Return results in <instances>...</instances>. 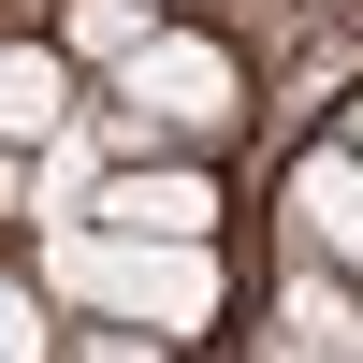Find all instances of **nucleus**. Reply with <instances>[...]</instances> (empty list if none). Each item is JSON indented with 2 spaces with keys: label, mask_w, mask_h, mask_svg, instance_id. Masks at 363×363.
Returning <instances> with one entry per match:
<instances>
[{
  "label": "nucleus",
  "mask_w": 363,
  "mask_h": 363,
  "mask_svg": "<svg viewBox=\"0 0 363 363\" xmlns=\"http://www.w3.org/2000/svg\"><path fill=\"white\" fill-rule=\"evenodd\" d=\"M58 116H73V44H0V131L58 145Z\"/></svg>",
  "instance_id": "5"
},
{
  "label": "nucleus",
  "mask_w": 363,
  "mask_h": 363,
  "mask_svg": "<svg viewBox=\"0 0 363 363\" xmlns=\"http://www.w3.org/2000/svg\"><path fill=\"white\" fill-rule=\"evenodd\" d=\"M102 233H218V174L174 160V145H131V160L102 174V203H87Z\"/></svg>",
  "instance_id": "3"
},
{
  "label": "nucleus",
  "mask_w": 363,
  "mask_h": 363,
  "mask_svg": "<svg viewBox=\"0 0 363 363\" xmlns=\"http://www.w3.org/2000/svg\"><path fill=\"white\" fill-rule=\"evenodd\" d=\"M116 102L145 116V145H218L233 116H247V73H233V44H203V29H145V58L116 73Z\"/></svg>",
  "instance_id": "2"
},
{
  "label": "nucleus",
  "mask_w": 363,
  "mask_h": 363,
  "mask_svg": "<svg viewBox=\"0 0 363 363\" xmlns=\"http://www.w3.org/2000/svg\"><path fill=\"white\" fill-rule=\"evenodd\" d=\"M29 160H44V145H15V131H0V218H29Z\"/></svg>",
  "instance_id": "9"
},
{
  "label": "nucleus",
  "mask_w": 363,
  "mask_h": 363,
  "mask_svg": "<svg viewBox=\"0 0 363 363\" xmlns=\"http://www.w3.org/2000/svg\"><path fill=\"white\" fill-rule=\"evenodd\" d=\"M291 233L363 277V145H306V160H291Z\"/></svg>",
  "instance_id": "4"
},
{
  "label": "nucleus",
  "mask_w": 363,
  "mask_h": 363,
  "mask_svg": "<svg viewBox=\"0 0 363 363\" xmlns=\"http://www.w3.org/2000/svg\"><path fill=\"white\" fill-rule=\"evenodd\" d=\"M335 145H363V87H349V116H335Z\"/></svg>",
  "instance_id": "10"
},
{
  "label": "nucleus",
  "mask_w": 363,
  "mask_h": 363,
  "mask_svg": "<svg viewBox=\"0 0 363 363\" xmlns=\"http://www.w3.org/2000/svg\"><path fill=\"white\" fill-rule=\"evenodd\" d=\"M58 349V306H44V277H0V363H44Z\"/></svg>",
  "instance_id": "8"
},
{
  "label": "nucleus",
  "mask_w": 363,
  "mask_h": 363,
  "mask_svg": "<svg viewBox=\"0 0 363 363\" xmlns=\"http://www.w3.org/2000/svg\"><path fill=\"white\" fill-rule=\"evenodd\" d=\"M58 277L87 291V306H116V320H145V335H203L218 320V233H102L87 218L73 247H58Z\"/></svg>",
  "instance_id": "1"
},
{
  "label": "nucleus",
  "mask_w": 363,
  "mask_h": 363,
  "mask_svg": "<svg viewBox=\"0 0 363 363\" xmlns=\"http://www.w3.org/2000/svg\"><path fill=\"white\" fill-rule=\"evenodd\" d=\"M277 349H335V363H363V277H349V262H320V247H306V291H291Z\"/></svg>",
  "instance_id": "6"
},
{
  "label": "nucleus",
  "mask_w": 363,
  "mask_h": 363,
  "mask_svg": "<svg viewBox=\"0 0 363 363\" xmlns=\"http://www.w3.org/2000/svg\"><path fill=\"white\" fill-rule=\"evenodd\" d=\"M145 29H160V0H73V29H58V44H73L87 73H131Z\"/></svg>",
  "instance_id": "7"
}]
</instances>
